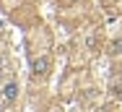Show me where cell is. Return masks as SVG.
<instances>
[{
    "mask_svg": "<svg viewBox=\"0 0 122 112\" xmlns=\"http://www.w3.org/2000/svg\"><path fill=\"white\" fill-rule=\"evenodd\" d=\"M0 96H3V102H5V104H10V102L18 96V84H5L3 91H0Z\"/></svg>",
    "mask_w": 122,
    "mask_h": 112,
    "instance_id": "6da1fadb",
    "label": "cell"
},
{
    "mask_svg": "<svg viewBox=\"0 0 122 112\" xmlns=\"http://www.w3.org/2000/svg\"><path fill=\"white\" fill-rule=\"evenodd\" d=\"M47 73H49V57H39V60H34V76H36V78H39V76L44 78Z\"/></svg>",
    "mask_w": 122,
    "mask_h": 112,
    "instance_id": "7a4b0ae2",
    "label": "cell"
},
{
    "mask_svg": "<svg viewBox=\"0 0 122 112\" xmlns=\"http://www.w3.org/2000/svg\"><path fill=\"white\" fill-rule=\"evenodd\" d=\"M122 50V42H114V45H112V52H120Z\"/></svg>",
    "mask_w": 122,
    "mask_h": 112,
    "instance_id": "3957f363",
    "label": "cell"
},
{
    "mask_svg": "<svg viewBox=\"0 0 122 112\" xmlns=\"http://www.w3.org/2000/svg\"><path fill=\"white\" fill-rule=\"evenodd\" d=\"M3 68H5V63H3V57H0V76H3Z\"/></svg>",
    "mask_w": 122,
    "mask_h": 112,
    "instance_id": "277c9868",
    "label": "cell"
}]
</instances>
